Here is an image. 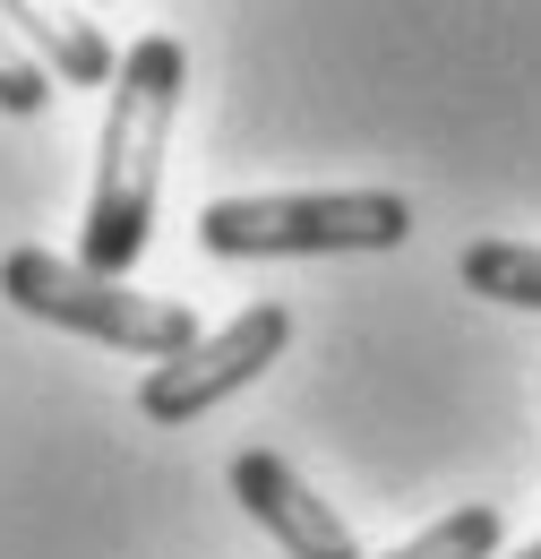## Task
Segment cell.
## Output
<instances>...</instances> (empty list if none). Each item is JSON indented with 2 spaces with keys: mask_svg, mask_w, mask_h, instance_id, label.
<instances>
[{
  "mask_svg": "<svg viewBox=\"0 0 541 559\" xmlns=\"http://www.w3.org/2000/svg\"><path fill=\"white\" fill-rule=\"evenodd\" d=\"M190 61L172 35H137L112 78V112H104V146H95V199H86V241L77 259L95 276H130L155 233V190H164V139L181 112Z\"/></svg>",
  "mask_w": 541,
  "mask_h": 559,
  "instance_id": "cell-1",
  "label": "cell"
},
{
  "mask_svg": "<svg viewBox=\"0 0 541 559\" xmlns=\"http://www.w3.org/2000/svg\"><path fill=\"white\" fill-rule=\"evenodd\" d=\"M215 259H336V250H405L412 207L396 190H267L215 199L199 215Z\"/></svg>",
  "mask_w": 541,
  "mask_h": 559,
  "instance_id": "cell-2",
  "label": "cell"
},
{
  "mask_svg": "<svg viewBox=\"0 0 541 559\" xmlns=\"http://www.w3.org/2000/svg\"><path fill=\"white\" fill-rule=\"evenodd\" d=\"M0 293L69 336H95L112 353L137 361H172V353L199 345V310L190 301H164V293H130V276H95L86 259H52V250H9L0 259Z\"/></svg>",
  "mask_w": 541,
  "mask_h": 559,
  "instance_id": "cell-3",
  "label": "cell"
},
{
  "mask_svg": "<svg viewBox=\"0 0 541 559\" xmlns=\"http://www.w3.org/2000/svg\"><path fill=\"white\" fill-rule=\"evenodd\" d=\"M284 345H292V310H284V301H250L232 328H215V336H199L190 353L155 361V370L137 379V414H146V421H199V414H215V405L241 396Z\"/></svg>",
  "mask_w": 541,
  "mask_h": 559,
  "instance_id": "cell-4",
  "label": "cell"
},
{
  "mask_svg": "<svg viewBox=\"0 0 541 559\" xmlns=\"http://www.w3.org/2000/svg\"><path fill=\"white\" fill-rule=\"evenodd\" d=\"M232 499L284 543V559H361L352 525H344L336 508L301 483L275 448H241V456H232Z\"/></svg>",
  "mask_w": 541,
  "mask_h": 559,
  "instance_id": "cell-5",
  "label": "cell"
},
{
  "mask_svg": "<svg viewBox=\"0 0 541 559\" xmlns=\"http://www.w3.org/2000/svg\"><path fill=\"white\" fill-rule=\"evenodd\" d=\"M0 17L17 26V44L61 78V86H112V78H121L104 26H95L77 0H0Z\"/></svg>",
  "mask_w": 541,
  "mask_h": 559,
  "instance_id": "cell-6",
  "label": "cell"
},
{
  "mask_svg": "<svg viewBox=\"0 0 541 559\" xmlns=\"http://www.w3.org/2000/svg\"><path fill=\"white\" fill-rule=\"evenodd\" d=\"M456 276L473 284L481 301L541 310V241H473V250L456 259Z\"/></svg>",
  "mask_w": 541,
  "mask_h": 559,
  "instance_id": "cell-7",
  "label": "cell"
},
{
  "mask_svg": "<svg viewBox=\"0 0 541 559\" xmlns=\"http://www.w3.org/2000/svg\"><path fill=\"white\" fill-rule=\"evenodd\" d=\"M387 559H498V508H447L438 525H421Z\"/></svg>",
  "mask_w": 541,
  "mask_h": 559,
  "instance_id": "cell-8",
  "label": "cell"
},
{
  "mask_svg": "<svg viewBox=\"0 0 541 559\" xmlns=\"http://www.w3.org/2000/svg\"><path fill=\"white\" fill-rule=\"evenodd\" d=\"M44 104H52V70H44V61H35L26 44H17V26L0 17V112H17V121H35Z\"/></svg>",
  "mask_w": 541,
  "mask_h": 559,
  "instance_id": "cell-9",
  "label": "cell"
},
{
  "mask_svg": "<svg viewBox=\"0 0 541 559\" xmlns=\"http://www.w3.org/2000/svg\"><path fill=\"white\" fill-rule=\"evenodd\" d=\"M516 559H541V543H525V551H516Z\"/></svg>",
  "mask_w": 541,
  "mask_h": 559,
  "instance_id": "cell-10",
  "label": "cell"
}]
</instances>
